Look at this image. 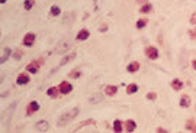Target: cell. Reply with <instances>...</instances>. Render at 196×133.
I'll list each match as a JSON object with an SVG mask.
<instances>
[{
	"label": "cell",
	"mask_w": 196,
	"mask_h": 133,
	"mask_svg": "<svg viewBox=\"0 0 196 133\" xmlns=\"http://www.w3.org/2000/svg\"><path fill=\"white\" fill-rule=\"evenodd\" d=\"M113 130H115L116 133H121V132L124 130V124H122L121 120H115V122H113Z\"/></svg>",
	"instance_id": "cell-19"
},
{
	"label": "cell",
	"mask_w": 196,
	"mask_h": 133,
	"mask_svg": "<svg viewBox=\"0 0 196 133\" xmlns=\"http://www.w3.org/2000/svg\"><path fill=\"white\" fill-rule=\"evenodd\" d=\"M145 55L150 59H157L159 58V49H157L155 46H147L145 48Z\"/></svg>",
	"instance_id": "cell-3"
},
{
	"label": "cell",
	"mask_w": 196,
	"mask_h": 133,
	"mask_svg": "<svg viewBox=\"0 0 196 133\" xmlns=\"http://www.w3.org/2000/svg\"><path fill=\"white\" fill-rule=\"evenodd\" d=\"M0 3H2V5H5V3H6V0H0Z\"/></svg>",
	"instance_id": "cell-34"
},
{
	"label": "cell",
	"mask_w": 196,
	"mask_h": 133,
	"mask_svg": "<svg viewBox=\"0 0 196 133\" xmlns=\"http://www.w3.org/2000/svg\"><path fill=\"white\" fill-rule=\"evenodd\" d=\"M35 39H36V35L35 33H32V32H29V33H26V35L23 36V45L25 46H32L33 44H35Z\"/></svg>",
	"instance_id": "cell-2"
},
{
	"label": "cell",
	"mask_w": 196,
	"mask_h": 133,
	"mask_svg": "<svg viewBox=\"0 0 196 133\" xmlns=\"http://www.w3.org/2000/svg\"><path fill=\"white\" fill-rule=\"evenodd\" d=\"M58 94H60V88H57V87H50L47 90V95L51 97V98H57Z\"/></svg>",
	"instance_id": "cell-13"
},
{
	"label": "cell",
	"mask_w": 196,
	"mask_h": 133,
	"mask_svg": "<svg viewBox=\"0 0 196 133\" xmlns=\"http://www.w3.org/2000/svg\"><path fill=\"white\" fill-rule=\"evenodd\" d=\"M35 129H36L38 132H47V130L50 129V123H48L47 120H39V122H36Z\"/></svg>",
	"instance_id": "cell-6"
},
{
	"label": "cell",
	"mask_w": 196,
	"mask_h": 133,
	"mask_svg": "<svg viewBox=\"0 0 196 133\" xmlns=\"http://www.w3.org/2000/svg\"><path fill=\"white\" fill-rule=\"evenodd\" d=\"M78 107H73V109H70L68 112H65L64 114H61L60 117H58V122H57V126H60V127H63V126H65L70 120H73L74 117H77V114H78Z\"/></svg>",
	"instance_id": "cell-1"
},
{
	"label": "cell",
	"mask_w": 196,
	"mask_h": 133,
	"mask_svg": "<svg viewBox=\"0 0 196 133\" xmlns=\"http://www.w3.org/2000/svg\"><path fill=\"white\" fill-rule=\"evenodd\" d=\"M38 110H39V104H38V101H31V103L28 104V107H26V114H28V116H31V114L36 113Z\"/></svg>",
	"instance_id": "cell-8"
},
{
	"label": "cell",
	"mask_w": 196,
	"mask_h": 133,
	"mask_svg": "<svg viewBox=\"0 0 196 133\" xmlns=\"http://www.w3.org/2000/svg\"><path fill=\"white\" fill-rule=\"evenodd\" d=\"M77 56V54L76 52H70L68 55H65L63 59H61V62H60V65H65V64H68V62H71L74 58Z\"/></svg>",
	"instance_id": "cell-11"
},
{
	"label": "cell",
	"mask_w": 196,
	"mask_h": 133,
	"mask_svg": "<svg viewBox=\"0 0 196 133\" xmlns=\"http://www.w3.org/2000/svg\"><path fill=\"white\" fill-rule=\"evenodd\" d=\"M60 13H61V9H60L57 5H54V6L51 7V10H50V15H51V16H60Z\"/></svg>",
	"instance_id": "cell-23"
},
{
	"label": "cell",
	"mask_w": 196,
	"mask_h": 133,
	"mask_svg": "<svg viewBox=\"0 0 196 133\" xmlns=\"http://www.w3.org/2000/svg\"><path fill=\"white\" fill-rule=\"evenodd\" d=\"M105 100V97H103V94H100V93H96V94H93L90 98H89V103L90 104H99V103H102Z\"/></svg>",
	"instance_id": "cell-10"
},
{
	"label": "cell",
	"mask_w": 196,
	"mask_h": 133,
	"mask_svg": "<svg viewBox=\"0 0 196 133\" xmlns=\"http://www.w3.org/2000/svg\"><path fill=\"white\" fill-rule=\"evenodd\" d=\"M147 98H148V100H155V98H157V94H155V93H148V94H147Z\"/></svg>",
	"instance_id": "cell-28"
},
{
	"label": "cell",
	"mask_w": 196,
	"mask_h": 133,
	"mask_svg": "<svg viewBox=\"0 0 196 133\" xmlns=\"http://www.w3.org/2000/svg\"><path fill=\"white\" fill-rule=\"evenodd\" d=\"M138 70H140V62H137V61L131 62V64L127 66V71H128V73H137Z\"/></svg>",
	"instance_id": "cell-15"
},
{
	"label": "cell",
	"mask_w": 196,
	"mask_h": 133,
	"mask_svg": "<svg viewBox=\"0 0 196 133\" xmlns=\"http://www.w3.org/2000/svg\"><path fill=\"white\" fill-rule=\"evenodd\" d=\"M39 65H41V61H32L31 64L26 65V71L31 74H36L39 70Z\"/></svg>",
	"instance_id": "cell-5"
},
{
	"label": "cell",
	"mask_w": 196,
	"mask_h": 133,
	"mask_svg": "<svg viewBox=\"0 0 196 133\" xmlns=\"http://www.w3.org/2000/svg\"><path fill=\"white\" fill-rule=\"evenodd\" d=\"M116 91H118L116 85H106V88H105V94L106 95H115Z\"/></svg>",
	"instance_id": "cell-18"
},
{
	"label": "cell",
	"mask_w": 196,
	"mask_h": 133,
	"mask_svg": "<svg viewBox=\"0 0 196 133\" xmlns=\"http://www.w3.org/2000/svg\"><path fill=\"white\" fill-rule=\"evenodd\" d=\"M106 29H108V28H106V25H102V26L99 28V30H100V32H103V30H106Z\"/></svg>",
	"instance_id": "cell-30"
},
{
	"label": "cell",
	"mask_w": 196,
	"mask_h": 133,
	"mask_svg": "<svg viewBox=\"0 0 196 133\" xmlns=\"http://www.w3.org/2000/svg\"><path fill=\"white\" fill-rule=\"evenodd\" d=\"M190 97L189 95H182V98H180V101H179V104L182 106V107H189L190 106Z\"/></svg>",
	"instance_id": "cell-17"
},
{
	"label": "cell",
	"mask_w": 196,
	"mask_h": 133,
	"mask_svg": "<svg viewBox=\"0 0 196 133\" xmlns=\"http://www.w3.org/2000/svg\"><path fill=\"white\" fill-rule=\"evenodd\" d=\"M29 81H31V78H29V75L25 74V73L19 74L18 78H16V84H18V85H26Z\"/></svg>",
	"instance_id": "cell-7"
},
{
	"label": "cell",
	"mask_w": 196,
	"mask_h": 133,
	"mask_svg": "<svg viewBox=\"0 0 196 133\" xmlns=\"http://www.w3.org/2000/svg\"><path fill=\"white\" fill-rule=\"evenodd\" d=\"M192 66H193V70L196 71V59H195V61H192Z\"/></svg>",
	"instance_id": "cell-32"
},
{
	"label": "cell",
	"mask_w": 196,
	"mask_h": 133,
	"mask_svg": "<svg viewBox=\"0 0 196 133\" xmlns=\"http://www.w3.org/2000/svg\"><path fill=\"white\" fill-rule=\"evenodd\" d=\"M68 48H70V42H61L58 46H57V52H65V51H68Z\"/></svg>",
	"instance_id": "cell-20"
},
{
	"label": "cell",
	"mask_w": 196,
	"mask_h": 133,
	"mask_svg": "<svg viewBox=\"0 0 196 133\" xmlns=\"http://www.w3.org/2000/svg\"><path fill=\"white\" fill-rule=\"evenodd\" d=\"M89 36H90V32L87 29H80L78 33L76 35V39L77 41H86V39H89Z\"/></svg>",
	"instance_id": "cell-9"
},
{
	"label": "cell",
	"mask_w": 196,
	"mask_h": 133,
	"mask_svg": "<svg viewBox=\"0 0 196 133\" xmlns=\"http://www.w3.org/2000/svg\"><path fill=\"white\" fill-rule=\"evenodd\" d=\"M20 56H23V52H22V51H18V52L15 54V59H20Z\"/></svg>",
	"instance_id": "cell-29"
},
{
	"label": "cell",
	"mask_w": 196,
	"mask_h": 133,
	"mask_svg": "<svg viewBox=\"0 0 196 133\" xmlns=\"http://www.w3.org/2000/svg\"><path fill=\"white\" fill-rule=\"evenodd\" d=\"M151 10H152V5H151V3H144V5L141 6V9H140L141 13H150Z\"/></svg>",
	"instance_id": "cell-21"
},
{
	"label": "cell",
	"mask_w": 196,
	"mask_h": 133,
	"mask_svg": "<svg viewBox=\"0 0 196 133\" xmlns=\"http://www.w3.org/2000/svg\"><path fill=\"white\" fill-rule=\"evenodd\" d=\"M33 6H35V0H25L23 2V9L25 10H31V9H33Z\"/></svg>",
	"instance_id": "cell-22"
},
{
	"label": "cell",
	"mask_w": 196,
	"mask_h": 133,
	"mask_svg": "<svg viewBox=\"0 0 196 133\" xmlns=\"http://www.w3.org/2000/svg\"><path fill=\"white\" fill-rule=\"evenodd\" d=\"M183 87H184V83H183L182 80H177V78H176V80H173V81H171V88H173V90L180 91Z\"/></svg>",
	"instance_id": "cell-12"
},
{
	"label": "cell",
	"mask_w": 196,
	"mask_h": 133,
	"mask_svg": "<svg viewBox=\"0 0 196 133\" xmlns=\"http://www.w3.org/2000/svg\"><path fill=\"white\" fill-rule=\"evenodd\" d=\"M195 22H196V15H195V16L192 17V23H195Z\"/></svg>",
	"instance_id": "cell-33"
},
{
	"label": "cell",
	"mask_w": 196,
	"mask_h": 133,
	"mask_svg": "<svg viewBox=\"0 0 196 133\" xmlns=\"http://www.w3.org/2000/svg\"><path fill=\"white\" fill-rule=\"evenodd\" d=\"M58 88H60V93H61V94H70V93L73 91V85H71L68 81H63V83H60Z\"/></svg>",
	"instance_id": "cell-4"
},
{
	"label": "cell",
	"mask_w": 196,
	"mask_h": 133,
	"mask_svg": "<svg viewBox=\"0 0 196 133\" xmlns=\"http://www.w3.org/2000/svg\"><path fill=\"white\" fill-rule=\"evenodd\" d=\"M10 55H12V49H10V48H5V49H3V55H2V58H0V62L5 64Z\"/></svg>",
	"instance_id": "cell-16"
},
{
	"label": "cell",
	"mask_w": 196,
	"mask_h": 133,
	"mask_svg": "<svg viewBox=\"0 0 196 133\" xmlns=\"http://www.w3.org/2000/svg\"><path fill=\"white\" fill-rule=\"evenodd\" d=\"M138 91V85L137 84H129V85H127V93L128 94H134V93H137Z\"/></svg>",
	"instance_id": "cell-24"
},
{
	"label": "cell",
	"mask_w": 196,
	"mask_h": 133,
	"mask_svg": "<svg viewBox=\"0 0 196 133\" xmlns=\"http://www.w3.org/2000/svg\"><path fill=\"white\" fill-rule=\"evenodd\" d=\"M68 75H70V78H78V77L82 75V71H78V70H73Z\"/></svg>",
	"instance_id": "cell-27"
},
{
	"label": "cell",
	"mask_w": 196,
	"mask_h": 133,
	"mask_svg": "<svg viewBox=\"0 0 196 133\" xmlns=\"http://www.w3.org/2000/svg\"><path fill=\"white\" fill-rule=\"evenodd\" d=\"M147 23H148L147 19H138V20H137V28H138V29H142V28L147 26Z\"/></svg>",
	"instance_id": "cell-26"
},
{
	"label": "cell",
	"mask_w": 196,
	"mask_h": 133,
	"mask_svg": "<svg viewBox=\"0 0 196 133\" xmlns=\"http://www.w3.org/2000/svg\"><path fill=\"white\" fill-rule=\"evenodd\" d=\"M186 129H187V130H192V132H196V123H195L193 120H187Z\"/></svg>",
	"instance_id": "cell-25"
},
{
	"label": "cell",
	"mask_w": 196,
	"mask_h": 133,
	"mask_svg": "<svg viewBox=\"0 0 196 133\" xmlns=\"http://www.w3.org/2000/svg\"><path fill=\"white\" fill-rule=\"evenodd\" d=\"M124 126H125L127 132H134V130L137 129V123H135L134 120H131V119H129V120H127Z\"/></svg>",
	"instance_id": "cell-14"
},
{
	"label": "cell",
	"mask_w": 196,
	"mask_h": 133,
	"mask_svg": "<svg viewBox=\"0 0 196 133\" xmlns=\"http://www.w3.org/2000/svg\"><path fill=\"white\" fill-rule=\"evenodd\" d=\"M157 132H160V133H166L167 130H166V129H161V127H159V129H157Z\"/></svg>",
	"instance_id": "cell-31"
}]
</instances>
